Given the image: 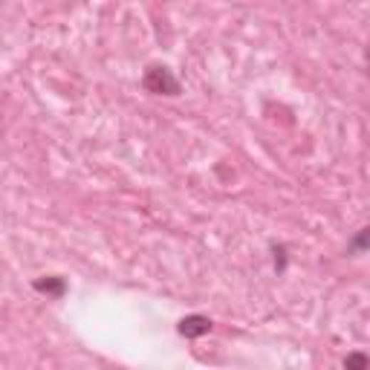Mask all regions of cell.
Masks as SVG:
<instances>
[{"instance_id":"6da1fadb","label":"cell","mask_w":370,"mask_h":370,"mask_svg":"<svg viewBox=\"0 0 370 370\" xmlns=\"http://www.w3.org/2000/svg\"><path fill=\"white\" fill-rule=\"evenodd\" d=\"M142 84L150 90V93H165V96H177L180 93V81L171 76V70H165V67H150L148 73H145V78H142Z\"/></svg>"},{"instance_id":"3957f363","label":"cell","mask_w":370,"mask_h":370,"mask_svg":"<svg viewBox=\"0 0 370 370\" xmlns=\"http://www.w3.org/2000/svg\"><path fill=\"white\" fill-rule=\"evenodd\" d=\"M35 289L43 295H52V298H61L67 292V284H64V278H46V281L41 278V281H35Z\"/></svg>"},{"instance_id":"277c9868","label":"cell","mask_w":370,"mask_h":370,"mask_svg":"<svg viewBox=\"0 0 370 370\" xmlns=\"http://www.w3.org/2000/svg\"><path fill=\"white\" fill-rule=\"evenodd\" d=\"M344 364H347V367H367V356L353 353V356H347V359H344Z\"/></svg>"},{"instance_id":"5b68a950","label":"cell","mask_w":370,"mask_h":370,"mask_svg":"<svg viewBox=\"0 0 370 370\" xmlns=\"http://www.w3.org/2000/svg\"><path fill=\"white\" fill-rule=\"evenodd\" d=\"M364 246H367V232L361 229V232H359V237H356V243H353V249H356V252H361Z\"/></svg>"},{"instance_id":"7a4b0ae2","label":"cell","mask_w":370,"mask_h":370,"mask_svg":"<svg viewBox=\"0 0 370 370\" xmlns=\"http://www.w3.org/2000/svg\"><path fill=\"white\" fill-rule=\"evenodd\" d=\"M180 336H185V339H197V336H205L208 330H211V322L205 319V315H188V319H183L180 322Z\"/></svg>"}]
</instances>
